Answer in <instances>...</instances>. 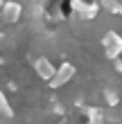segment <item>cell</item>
Here are the masks:
<instances>
[{
  "label": "cell",
  "mask_w": 122,
  "mask_h": 124,
  "mask_svg": "<svg viewBox=\"0 0 122 124\" xmlns=\"http://www.w3.org/2000/svg\"><path fill=\"white\" fill-rule=\"evenodd\" d=\"M70 9H73V18L81 20V23H88V20H95L99 14V5L97 2H86V0H73L70 2Z\"/></svg>",
  "instance_id": "1"
},
{
  "label": "cell",
  "mask_w": 122,
  "mask_h": 124,
  "mask_svg": "<svg viewBox=\"0 0 122 124\" xmlns=\"http://www.w3.org/2000/svg\"><path fill=\"white\" fill-rule=\"evenodd\" d=\"M102 47H104V52H106V56L111 61L120 59V54H122V36L115 30H109L102 36Z\"/></svg>",
  "instance_id": "2"
},
{
  "label": "cell",
  "mask_w": 122,
  "mask_h": 124,
  "mask_svg": "<svg viewBox=\"0 0 122 124\" xmlns=\"http://www.w3.org/2000/svg\"><path fill=\"white\" fill-rule=\"evenodd\" d=\"M23 9L25 7L20 2L7 0V2H2V7H0V20H5V23H18V20L23 18Z\"/></svg>",
  "instance_id": "3"
},
{
  "label": "cell",
  "mask_w": 122,
  "mask_h": 124,
  "mask_svg": "<svg viewBox=\"0 0 122 124\" xmlns=\"http://www.w3.org/2000/svg\"><path fill=\"white\" fill-rule=\"evenodd\" d=\"M73 77H75V65L73 63H61V65H57L54 77L50 79V86H52V88H61V86H66Z\"/></svg>",
  "instance_id": "4"
},
{
  "label": "cell",
  "mask_w": 122,
  "mask_h": 124,
  "mask_svg": "<svg viewBox=\"0 0 122 124\" xmlns=\"http://www.w3.org/2000/svg\"><path fill=\"white\" fill-rule=\"evenodd\" d=\"M54 70H57V65H52V61H50L48 56H39V59L34 61V72H36L43 81H50V79L54 77Z\"/></svg>",
  "instance_id": "5"
},
{
  "label": "cell",
  "mask_w": 122,
  "mask_h": 124,
  "mask_svg": "<svg viewBox=\"0 0 122 124\" xmlns=\"http://www.w3.org/2000/svg\"><path fill=\"white\" fill-rule=\"evenodd\" d=\"M99 9H104L111 16H122V2L120 0H99Z\"/></svg>",
  "instance_id": "6"
},
{
  "label": "cell",
  "mask_w": 122,
  "mask_h": 124,
  "mask_svg": "<svg viewBox=\"0 0 122 124\" xmlns=\"http://www.w3.org/2000/svg\"><path fill=\"white\" fill-rule=\"evenodd\" d=\"M0 117L5 120H14V108L9 104V99H7V95L0 90Z\"/></svg>",
  "instance_id": "7"
},
{
  "label": "cell",
  "mask_w": 122,
  "mask_h": 124,
  "mask_svg": "<svg viewBox=\"0 0 122 124\" xmlns=\"http://www.w3.org/2000/svg\"><path fill=\"white\" fill-rule=\"evenodd\" d=\"M86 115H88V124H106V115L95 106L86 108Z\"/></svg>",
  "instance_id": "8"
},
{
  "label": "cell",
  "mask_w": 122,
  "mask_h": 124,
  "mask_svg": "<svg viewBox=\"0 0 122 124\" xmlns=\"http://www.w3.org/2000/svg\"><path fill=\"white\" fill-rule=\"evenodd\" d=\"M104 101H106L111 108H115V106H118V101H120V95L113 90V88H104Z\"/></svg>",
  "instance_id": "9"
},
{
  "label": "cell",
  "mask_w": 122,
  "mask_h": 124,
  "mask_svg": "<svg viewBox=\"0 0 122 124\" xmlns=\"http://www.w3.org/2000/svg\"><path fill=\"white\" fill-rule=\"evenodd\" d=\"M113 68H115L118 72H122V61H120V59H115V61H113Z\"/></svg>",
  "instance_id": "10"
},
{
  "label": "cell",
  "mask_w": 122,
  "mask_h": 124,
  "mask_svg": "<svg viewBox=\"0 0 122 124\" xmlns=\"http://www.w3.org/2000/svg\"><path fill=\"white\" fill-rule=\"evenodd\" d=\"M0 124H16L14 120H5V117H0Z\"/></svg>",
  "instance_id": "11"
},
{
  "label": "cell",
  "mask_w": 122,
  "mask_h": 124,
  "mask_svg": "<svg viewBox=\"0 0 122 124\" xmlns=\"http://www.w3.org/2000/svg\"><path fill=\"white\" fill-rule=\"evenodd\" d=\"M0 7H2V0H0Z\"/></svg>",
  "instance_id": "12"
},
{
  "label": "cell",
  "mask_w": 122,
  "mask_h": 124,
  "mask_svg": "<svg viewBox=\"0 0 122 124\" xmlns=\"http://www.w3.org/2000/svg\"><path fill=\"white\" fill-rule=\"evenodd\" d=\"M59 124H66V122H59Z\"/></svg>",
  "instance_id": "13"
}]
</instances>
